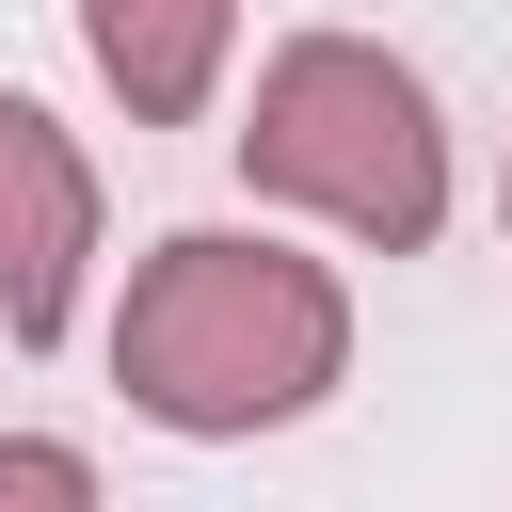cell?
Returning <instances> with one entry per match:
<instances>
[{
	"instance_id": "obj_5",
	"label": "cell",
	"mask_w": 512,
	"mask_h": 512,
	"mask_svg": "<svg viewBox=\"0 0 512 512\" xmlns=\"http://www.w3.org/2000/svg\"><path fill=\"white\" fill-rule=\"evenodd\" d=\"M0 496H64V512H80L96 464H80V448H0Z\"/></svg>"
},
{
	"instance_id": "obj_1",
	"label": "cell",
	"mask_w": 512,
	"mask_h": 512,
	"mask_svg": "<svg viewBox=\"0 0 512 512\" xmlns=\"http://www.w3.org/2000/svg\"><path fill=\"white\" fill-rule=\"evenodd\" d=\"M352 368V288L256 224H192L128 272V320H112V384L192 432V448H240V432H288L320 416Z\"/></svg>"
},
{
	"instance_id": "obj_4",
	"label": "cell",
	"mask_w": 512,
	"mask_h": 512,
	"mask_svg": "<svg viewBox=\"0 0 512 512\" xmlns=\"http://www.w3.org/2000/svg\"><path fill=\"white\" fill-rule=\"evenodd\" d=\"M80 48L128 96V128H192L224 48H240V0H80Z\"/></svg>"
},
{
	"instance_id": "obj_2",
	"label": "cell",
	"mask_w": 512,
	"mask_h": 512,
	"mask_svg": "<svg viewBox=\"0 0 512 512\" xmlns=\"http://www.w3.org/2000/svg\"><path fill=\"white\" fill-rule=\"evenodd\" d=\"M240 176L272 208H320L336 240L368 256H416L448 224V112L400 48L368 32H288L256 64V112H240Z\"/></svg>"
},
{
	"instance_id": "obj_6",
	"label": "cell",
	"mask_w": 512,
	"mask_h": 512,
	"mask_svg": "<svg viewBox=\"0 0 512 512\" xmlns=\"http://www.w3.org/2000/svg\"><path fill=\"white\" fill-rule=\"evenodd\" d=\"M496 224H512V160H496Z\"/></svg>"
},
{
	"instance_id": "obj_3",
	"label": "cell",
	"mask_w": 512,
	"mask_h": 512,
	"mask_svg": "<svg viewBox=\"0 0 512 512\" xmlns=\"http://www.w3.org/2000/svg\"><path fill=\"white\" fill-rule=\"evenodd\" d=\"M80 256H96V160H80V128H48L0 80V336L16 352H48L80 320Z\"/></svg>"
}]
</instances>
